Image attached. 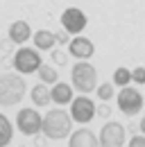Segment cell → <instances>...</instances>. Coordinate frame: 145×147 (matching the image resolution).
<instances>
[{
  "instance_id": "6da1fadb",
  "label": "cell",
  "mask_w": 145,
  "mask_h": 147,
  "mask_svg": "<svg viewBox=\"0 0 145 147\" xmlns=\"http://www.w3.org/2000/svg\"><path fill=\"white\" fill-rule=\"evenodd\" d=\"M48 140H64L72 134V118L64 109H50L43 115V131Z\"/></svg>"
},
{
  "instance_id": "7a4b0ae2",
  "label": "cell",
  "mask_w": 145,
  "mask_h": 147,
  "mask_svg": "<svg viewBox=\"0 0 145 147\" xmlns=\"http://www.w3.org/2000/svg\"><path fill=\"white\" fill-rule=\"evenodd\" d=\"M27 91L25 79L18 73H2L0 75V107H16L23 102Z\"/></svg>"
},
{
  "instance_id": "3957f363",
  "label": "cell",
  "mask_w": 145,
  "mask_h": 147,
  "mask_svg": "<svg viewBox=\"0 0 145 147\" xmlns=\"http://www.w3.org/2000/svg\"><path fill=\"white\" fill-rule=\"evenodd\" d=\"M70 79L72 88L79 91V95H89V93L98 91V70L89 61H77L70 70Z\"/></svg>"
},
{
  "instance_id": "277c9868",
  "label": "cell",
  "mask_w": 145,
  "mask_h": 147,
  "mask_svg": "<svg viewBox=\"0 0 145 147\" xmlns=\"http://www.w3.org/2000/svg\"><path fill=\"white\" fill-rule=\"evenodd\" d=\"M12 66L20 75H32V73H39V68L43 66V59H41L36 48H18L14 52Z\"/></svg>"
},
{
  "instance_id": "5b68a950",
  "label": "cell",
  "mask_w": 145,
  "mask_h": 147,
  "mask_svg": "<svg viewBox=\"0 0 145 147\" xmlns=\"http://www.w3.org/2000/svg\"><path fill=\"white\" fill-rule=\"evenodd\" d=\"M143 104H145L143 93L131 88V86H125L118 93V109H120V113H125L127 118H134L136 113H141Z\"/></svg>"
},
{
  "instance_id": "8992f818",
  "label": "cell",
  "mask_w": 145,
  "mask_h": 147,
  "mask_svg": "<svg viewBox=\"0 0 145 147\" xmlns=\"http://www.w3.org/2000/svg\"><path fill=\"white\" fill-rule=\"evenodd\" d=\"M16 127L23 136H39L43 131V118L36 109H20L16 115Z\"/></svg>"
},
{
  "instance_id": "52a82bcc",
  "label": "cell",
  "mask_w": 145,
  "mask_h": 147,
  "mask_svg": "<svg viewBox=\"0 0 145 147\" xmlns=\"http://www.w3.org/2000/svg\"><path fill=\"white\" fill-rule=\"evenodd\" d=\"M98 115V107L89 95H79L70 102V118L79 125H89L91 120Z\"/></svg>"
},
{
  "instance_id": "ba28073f",
  "label": "cell",
  "mask_w": 145,
  "mask_h": 147,
  "mask_svg": "<svg viewBox=\"0 0 145 147\" xmlns=\"http://www.w3.org/2000/svg\"><path fill=\"white\" fill-rule=\"evenodd\" d=\"M127 140V129L125 125L109 120L104 127L100 129V147H123Z\"/></svg>"
},
{
  "instance_id": "9c48e42d",
  "label": "cell",
  "mask_w": 145,
  "mask_h": 147,
  "mask_svg": "<svg viewBox=\"0 0 145 147\" xmlns=\"http://www.w3.org/2000/svg\"><path fill=\"white\" fill-rule=\"evenodd\" d=\"M86 25H89V18H86V14H84L79 7L64 9V14H61V27H64L68 34H82Z\"/></svg>"
},
{
  "instance_id": "30bf717a",
  "label": "cell",
  "mask_w": 145,
  "mask_h": 147,
  "mask_svg": "<svg viewBox=\"0 0 145 147\" xmlns=\"http://www.w3.org/2000/svg\"><path fill=\"white\" fill-rule=\"evenodd\" d=\"M68 55H72L75 59H79V61H89L91 57L95 55V45L86 36H75L68 43Z\"/></svg>"
},
{
  "instance_id": "8fae6325",
  "label": "cell",
  "mask_w": 145,
  "mask_h": 147,
  "mask_svg": "<svg viewBox=\"0 0 145 147\" xmlns=\"http://www.w3.org/2000/svg\"><path fill=\"white\" fill-rule=\"evenodd\" d=\"M68 147H100V138H98L91 129L82 127V129H77V131L70 134Z\"/></svg>"
},
{
  "instance_id": "7c38bea8",
  "label": "cell",
  "mask_w": 145,
  "mask_h": 147,
  "mask_svg": "<svg viewBox=\"0 0 145 147\" xmlns=\"http://www.w3.org/2000/svg\"><path fill=\"white\" fill-rule=\"evenodd\" d=\"M32 36H34V34H32L30 23H25V20H14V23L9 25V41H12V43L23 45L25 41H30Z\"/></svg>"
},
{
  "instance_id": "4fadbf2b",
  "label": "cell",
  "mask_w": 145,
  "mask_h": 147,
  "mask_svg": "<svg viewBox=\"0 0 145 147\" xmlns=\"http://www.w3.org/2000/svg\"><path fill=\"white\" fill-rule=\"evenodd\" d=\"M30 97H32L34 107H48V104L52 102V88H48V84L39 82L36 86H32V91H30Z\"/></svg>"
},
{
  "instance_id": "5bb4252c",
  "label": "cell",
  "mask_w": 145,
  "mask_h": 147,
  "mask_svg": "<svg viewBox=\"0 0 145 147\" xmlns=\"http://www.w3.org/2000/svg\"><path fill=\"white\" fill-rule=\"evenodd\" d=\"M72 100V86L70 84H66V82H57L52 86V102L54 104H59V107H64V104H70Z\"/></svg>"
},
{
  "instance_id": "9a60e30c",
  "label": "cell",
  "mask_w": 145,
  "mask_h": 147,
  "mask_svg": "<svg viewBox=\"0 0 145 147\" xmlns=\"http://www.w3.org/2000/svg\"><path fill=\"white\" fill-rule=\"evenodd\" d=\"M36 50H52L54 43H57V34L50 30H36V34L32 36Z\"/></svg>"
},
{
  "instance_id": "2e32d148",
  "label": "cell",
  "mask_w": 145,
  "mask_h": 147,
  "mask_svg": "<svg viewBox=\"0 0 145 147\" xmlns=\"http://www.w3.org/2000/svg\"><path fill=\"white\" fill-rule=\"evenodd\" d=\"M14 138V127L5 113H0V147H7Z\"/></svg>"
},
{
  "instance_id": "e0dca14e",
  "label": "cell",
  "mask_w": 145,
  "mask_h": 147,
  "mask_svg": "<svg viewBox=\"0 0 145 147\" xmlns=\"http://www.w3.org/2000/svg\"><path fill=\"white\" fill-rule=\"evenodd\" d=\"M39 79H41V82H43V84H57V82H59V73H57V70H54L52 66H48V63H43V66H41V68H39Z\"/></svg>"
},
{
  "instance_id": "ac0fdd59",
  "label": "cell",
  "mask_w": 145,
  "mask_h": 147,
  "mask_svg": "<svg viewBox=\"0 0 145 147\" xmlns=\"http://www.w3.org/2000/svg\"><path fill=\"white\" fill-rule=\"evenodd\" d=\"M129 82H131V70H127L125 66H120V68H116L113 70V84L116 86H129Z\"/></svg>"
},
{
  "instance_id": "d6986e66",
  "label": "cell",
  "mask_w": 145,
  "mask_h": 147,
  "mask_svg": "<svg viewBox=\"0 0 145 147\" xmlns=\"http://www.w3.org/2000/svg\"><path fill=\"white\" fill-rule=\"evenodd\" d=\"M98 97L102 100V102H109L111 97H113V84H109V82H104V84H100L98 86Z\"/></svg>"
},
{
  "instance_id": "ffe728a7",
  "label": "cell",
  "mask_w": 145,
  "mask_h": 147,
  "mask_svg": "<svg viewBox=\"0 0 145 147\" xmlns=\"http://www.w3.org/2000/svg\"><path fill=\"white\" fill-rule=\"evenodd\" d=\"M52 61L57 66H66V63H68V55H66L64 50H52Z\"/></svg>"
},
{
  "instance_id": "44dd1931",
  "label": "cell",
  "mask_w": 145,
  "mask_h": 147,
  "mask_svg": "<svg viewBox=\"0 0 145 147\" xmlns=\"http://www.w3.org/2000/svg\"><path fill=\"white\" fill-rule=\"evenodd\" d=\"M131 79H134L136 84H145V68L143 66H136V68L131 70Z\"/></svg>"
},
{
  "instance_id": "7402d4cb",
  "label": "cell",
  "mask_w": 145,
  "mask_h": 147,
  "mask_svg": "<svg viewBox=\"0 0 145 147\" xmlns=\"http://www.w3.org/2000/svg\"><path fill=\"white\" fill-rule=\"evenodd\" d=\"M127 147H145V136H143V134H141V136L134 134V136L129 138V145H127Z\"/></svg>"
},
{
  "instance_id": "603a6c76",
  "label": "cell",
  "mask_w": 145,
  "mask_h": 147,
  "mask_svg": "<svg viewBox=\"0 0 145 147\" xmlns=\"http://www.w3.org/2000/svg\"><path fill=\"white\" fill-rule=\"evenodd\" d=\"M54 34H57V43H61V45H68V43H70V38H68V32H66V30L54 32Z\"/></svg>"
},
{
  "instance_id": "cb8c5ba5",
  "label": "cell",
  "mask_w": 145,
  "mask_h": 147,
  "mask_svg": "<svg viewBox=\"0 0 145 147\" xmlns=\"http://www.w3.org/2000/svg\"><path fill=\"white\" fill-rule=\"evenodd\" d=\"M98 115H100V118H109V115H111V107H109V104H100V107H98Z\"/></svg>"
},
{
  "instance_id": "d4e9b609",
  "label": "cell",
  "mask_w": 145,
  "mask_h": 147,
  "mask_svg": "<svg viewBox=\"0 0 145 147\" xmlns=\"http://www.w3.org/2000/svg\"><path fill=\"white\" fill-rule=\"evenodd\" d=\"M34 145L36 147H45V140H43L41 136H34Z\"/></svg>"
},
{
  "instance_id": "484cf974",
  "label": "cell",
  "mask_w": 145,
  "mask_h": 147,
  "mask_svg": "<svg viewBox=\"0 0 145 147\" xmlns=\"http://www.w3.org/2000/svg\"><path fill=\"white\" fill-rule=\"evenodd\" d=\"M138 129H141V134L145 136V115L141 118V122H138Z\"/></svg>"
},
{
  "instance_id": "4316f807",
  "label": "cell",
  "mask_w": 145,
  "mask_h": 147,
  "mask_svg": "<svg viewBox=\"0 0 145 147\" xmlns=\"http://www.w3.org/2000/svg\"><path fill=\"white\" fill-rule=\"evenodd\" d=\"M20 147H25V145H20Z\"/></svg>"
}]
</instances>
